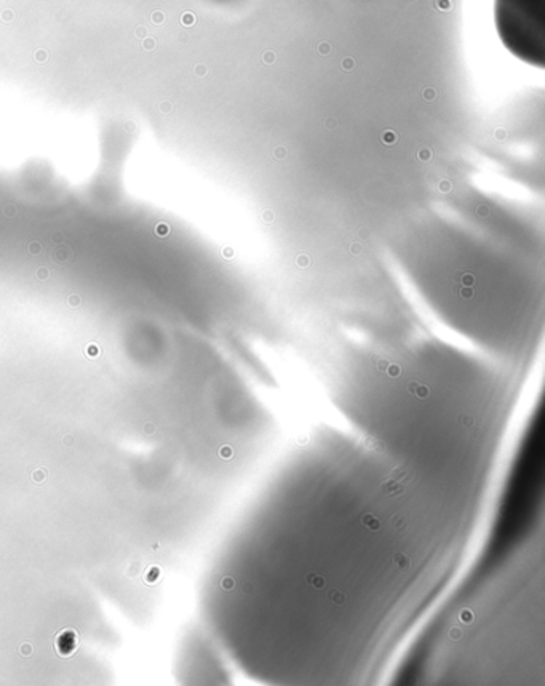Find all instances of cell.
<instances>
[{
  "label": "cell",
  "mask_w": 545,
  "mask_h": 686,
  "mask_svg": "<svg viewBox=\"0 0 545 686\" xmlns=\"http://www.w3.org/2000/svg\"><path fill=\"white\" fill-rule=\"evenodd\" d=\"M545 0H496L497 31L512 52L542 64Z\"/></svg>",
  "instance_id": "1"
},
{
  "label": "cell",
  "mask_w": 545,
  "mask_h": 686,
  "mask_svg": "<svg viewBox=\"0 0 545 686\" xmlns=\"http://www.w3.org/2000/svg\"><path fill=\"white\" fill-rule=\"evenodd\" d=\"M390 561H392V564H393V568H395L397 571H400V573H406V571H409L411 567H412V561H411L409 555H406L405 552H397V553H393Z\"/></svg>",
  "instance_id": "2"
},
{
  "label": "cell",
  "mask_w": 545,
  "mask_h": 686,
  "mask_svg": "<svg viewBox=\"0 0 545 686\" xmlns=\"http://www.w3.org/2000/svg\"><path fill=\"white\" fill-rule=\"evenodd\" d=\"M381 488H382V491H384V493L392 494V496H398V494H401L403 491H405V487H403L401 483H398L397 480H393L390 477H387L386 480H382Z\"/></svg>",
  "instance_id": "3"
},
{
  "label": "cell",
  "mask_w": 545,
  "mask_h": 686,
  "mask_svg": "<svg viewBox=\"0 0 545 686\" xmlns=\"http://www.w3.org/2000/svg\"><path fill=\"white\" fill-rule=\"evenodd\" d=\"M389 477L393 478V480H397L398 483H401V485H405V483L408 485L409 480H411V473H409V470L405 466H395L390 470Z\"/></svg>",
  "instance_id": "4"
},
{
  "label": "cell",
  "mask_w": 545,
  "mask_h": 686,
  "mask_svg": "<svg viewBox=\"0 0 545 686\" xmlns=\"http://www.w3.org/2000/svg\"><path fill=\"white\" fill-rule=\"evenodd\" d=\"M306 582L309 584V586L312 587V589H315V590H323V589H326V579L321 576V574H318V573H309L307 576H306Z\"/></svg>",
  "instance_id": "5"
},
{
  "label": "cell",
  "mask_w": 545,
  "mask_h": 686,
  "mask_svg": "<svg viewBox=\"0 0 545 686\" xmlns=\"http://www.w3.org/2000/svg\"><path fill=\"white\" fill-rule=\"evenodd\" d=\"M326 600L328 603L334 604V607H342L346 603V593L338 589H331L326 592Z\"/></svg>",
  "instance_id": "6"
},
{
  "label": "cell",
  "mask_w": 545,
  "mask_h": 686,
  "mask_svg": "<svg viewBox=\"0 0 545 686\" xmlns=\"http://www.w3.org/2000/svg\"><path fill=\"white\" fill-rule=\"evenodd\" d=\"M361 524H363V527H366L369 531H379V528H381L379 518L374 515V513H369V512L361 517Z\"/></svg>",
  "instance_id": "7"
},
{
  "label": "cell",
  "mask_w": 545,
  "mask_h": 686,
  "mask_svg": "<svg viewBox=\"0 0 545 686\" xmlns=\"http://www.w3.org/2000/svg\"><path fill=\"white\" fill-rule=\"evenodd\" d=\"M408 390L411 393H414V395L419 397V398H426L429 395V389L424 384H419V382H411V384L408 386Z\"/></svg>",
  "instance_id": "8"
},
{
  "label": "cell",
  "mask_w": 545,
  "mask_h": 686,
  "mask_svg": "<svg viewBox=\"0 0 545 686\" xmlns=\"http://www.w3.org/2000/svg\"><path fill=\"white\" fill-rule=\"evenodd\" d=\"M366 448L371 450V451H376V453H384L386 451V443L382 440H379V438H369L366 441Z\"/></svg>",
  "instance_id": "9"
},
{
  "label": "cell",
  "mask_w": 545,
  "mask_h": 686,
  "mask_svg": "<svg viewBox=\"0 0 545 686\" xmlns=\"http://www.w3.org/2000/svg\"><path fill=\"white\" fill-rule=\"evenodd\" d=\"M459 621L464 622V624H472L473 621H475V614H473V611L469 610V608H462L459 611Z\"/></svg>",
  "instance_id": "10"
},
{
  "label": "cell",
  "mask_w": 545,
  "mask_h": 686,
  "mask_svg": "<svg viewBox=\"0 0 545 686\" xmlns=\"http://www.w3.org/2000/svg\"><path fill=\"white\" fill-rule=\"evenodd\" d=\"M235 586H237V582H235V579H234V578H230V576H224L223 579H221V589H223V590H226V592H230V590H234V589H235Z\"/></svg>",
  "instance_id": "11"
},
{
  "label": "cell",
  "mask_w": 545,
  "mask_h": 686,
  "mask_svg": "<svg viewBox=\"0 0 545 686\" xmlns=\"http://www.w3.org/2000/svg\"><path fill=\"white\" fill-rule=\"evenodd\" d=\"M232 456H234V450H232L229 445L221 447V450H219V458L221 459H232Z\"/></svg>",
  "instance_id": "12"
},
{
  "label": "cell",
  "mask_w": 545,
  "mask_h": 686,
  "mask_svg": "<svg viewBox=\"0 0 545 686\" xmlns=\"http://www.w3.org/2000/svg\"><path fill=\"white\" fill-rule=\"evenodd\" d=\"M464 637V630L460 629V627H451V630H449V638L451 640H454V641H457V640H460Z\"/></svg>",
  "instance_id": "13"
},
{
  "label": "cell",
  "mask_w": 545,
  "mask_h": 686,
  "mask_svg": "<svg viewBox=\"0 0 545 686\" xmlns=\"http://www.w3.org/2000/svg\"><path fill=\"white\" fill-rule=\"evenodd\" d=\"M19 653H21L24 658H27V656H31L32 654V644L31 643H23L21 644V648H19Z\"/></svg>",
  "instance_id": "14"
},
{
  "label": "cell",
  "mask_w": 545,
  "mask_h": 686,
  "mask_svg": "<svg viewBox=\"0 0 545 686\" xmlns=\"http://www.w3.org/2000/svg\"><path fill=\"white\" fill-rule=\"evenodd\" d=\"M238 589L241 592H245V593H251V590H253V584L248 582V581H243V582L238 584Z\"/></svg>",
  "instance_id": "15"
},
{
  "label": "cell",
  "mask_w": 545,
  "mask_h": 686,
  "mask_svg": "<svg viewBox=\"0 0 545 686\" xmlns=\"http://www.w3.org/2000/svg\"><path fill=\"white\" fill-rule=\"evenodd\" d=\"M45 477H47V470H45V469H40V470H35V472H34V477H32V478H34V481L38 483V481H44Z\"/></svg>",
  "instance_id": "16"
},
{
  "label": "cell",
  "mask_w": 545,
  "mask_h": 686,
  "mask_svg": "<svg viewBox=\"0 0 545 686\" xmlns=\"http://www.w3.org/2000/svg\"><path fill=\"white\" fill-rule=\"evenodd\" d=\"M386 370L389 373V376H392V378H397L400 375V367H397V365H387Z\"/></svg>",
  "instance_id": "17"
},
{
  "label": "cell",
  "mask_w": 545,
  "mask_h": 686,
  "mask_svg": "<svg viewBox=\"0 0 545 686\" xmlns=\"http://www.w3.org/2000/svg\"><path fill=\"white\" fill-rule=\"evenodd\" d=\"M459 422L464 426V427H472L473 426V419L472 418H469V416H460L459 418Z\"/></svg>",
  "instance_id": "18"
},
{
  "label": "cell",
  "mask_w": 545,
  "mask_h": 686,
  "mask_svg": "<svg viewBox=\"0 0 545 686\" xmlns=\"http://www.w3.org/2000/svg\"><path fill=\"white\" fill-rule=\"evenodd\" d=\"M393 524H395L397 528H401L403 527V520L400 517H395V518H393Z\"/></svg>",
  "instance_id": "19"
}]
</instances>
